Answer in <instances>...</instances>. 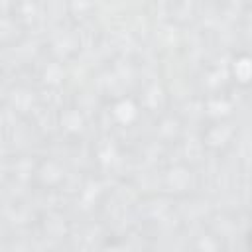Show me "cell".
I'll return each mask as SVG.
<instances>
[{
  "mask_svg": "<svg viewBox=\"0 0 252 252\" xmlns=\"http://www.w3.org/2000/svg\"><path fill=\"white\" fill-rule=\"evenodd\" d=\"M244 250L246 252H252V219H250L248 228H246V234H244Z\"/></svg>",
  "mask_w": 252,
  "mask_h": 252,
  "instance_id": "6da1fadb",
  "label": "cell"
}]
</instances>
